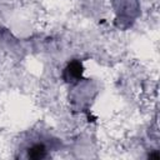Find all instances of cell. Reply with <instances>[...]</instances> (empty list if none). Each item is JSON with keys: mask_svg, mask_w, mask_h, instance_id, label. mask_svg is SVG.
Here are the masks:
<instances>
[{"mask_svg": "<svg viewBox=\"0 0 160 160\" xmlns=\"http://www.w3.org/2000/svg\"><path fill=\"white\" fill-rule=\"evenodd\" d=\"M46 156V148L44 144H34L28 149V158L32 160H40Z\"/></svg>", "mask_w": 160, "mask_h": 160, "instance_id": "obj_2", "label": "cell"}, {"mask_svg": "<svg viewBox=\"0 0 160 160\" xmlns=\"http://www.w3.org/2000/svg\"><path fill=\"white\" fill-rule=\"evenodd\" d=\"M149 158H150V159H155V160H159L160 155H159V152H158V151H154V152L149 154Z\"/></svg>", "mask_w": 160, "mask_h": 160, "instance_id": "obj_3", "label": "cell"}, {"mask_svg": "<svg viewBox=\"0 0 160 160\" xmlns=\"http://www.w3.org/2000/svg\"><path fill=\"white\" fill-rule=\"evenodd\" d=\"M82 76V65L79 61H71L64 70V79L68 82H76Z\"/></svg>", "mask_w": 160, "mask_h": 160, "instance_id": "obj_1", "label": "cell"}]
</instances>
